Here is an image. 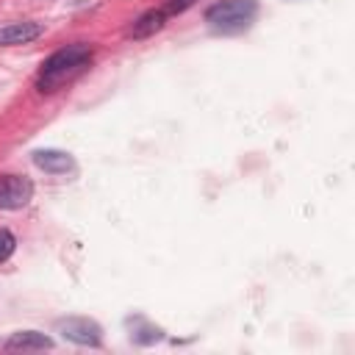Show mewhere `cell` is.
Here are the masks:
<instances>
[{"label":"cell","mask_w":355,"mask_h":355,"mask_svg":"<svg viewBox=\"0 0 355 355\" xmlns=\"http://www.w3.org/2000/svg\"><path fill=\"white\" fill-rule=\"evenodd\" d=\"M92 55H94V50L86 42H75V44H67V47L55 50L42 64V72L36 78L39 92H55L58 86H64L67 80H72L78 72L86 69V64L92 61Z\"/></svg>","instance_id":"6da1fadb"},{"label":"cell","mask_w":355,"mask_h":355,"mask_svg":"<svg viewBox=\"0 0 355 355\" xmlns=\"http://www.w3.org/2000/svg\"><path fill=\"white\" fill-rule=\"evenodd\" d=\"M255 14H258V3L255 0H219V3L205 8V22L214 31L239 33V31L252 25Z\"/></svg>","instance_id":"7a4b0ae2"},{"label":"cell","mask_w":355,"mask_h":355,"mask_svg":"<svg viewBox=\"0 0 355 355\" xmlns=\"http://www.w3.org/2000/svg\"><path fill=\"white\" fill-rule=\"evenodd\" d=\"M58 333L72 341V344H80V347H100L103 341V330L94 319H86V316H69V319H61L58 322Z\"/></svg>","instance_id":"3957f363"},{"label":"cell","mask_w":355,"mask_h":355,"mask_svg":"<svg viewBox=\"0 0 355 355\" xmlns=\"http://www.w3.org/2000/svg\"><path fill=\"white\" fill-rule=\"evenodd\" d=\"M33 197V183L25 175H3L0 178V208L17 211L25 208Z\"/></svg>","instance_id":"277c9868"},{"label":"cell","mask_w":355,"mask_h":355,"mask_svg":"<svg viewBox=\"0 0 355 355\" xmlns=\"http://www.w3.org/2000/svg\"><path fill=\"white\" fill-rule=\"evenodd\" d=\"M44 33V28L39 22H11L6 28H0V47H14V44H28L33 39H39Z\"/></svg>","instance_id":"5b68a950"},{"label":"cell","mask_w":355,"mask_h":355,"mask_svg":"<svg viewBox=\"0 0 355 355\" xmlns=\"http://www.w3.org/2000/svg\"><path fill=\"white\" fill-rule=\"evenodd\" d=\"M164 25H166V11L164 8H150V11H144V14H139L133 19V25L128 28V36L130 39H150Z\"/></svg>","instance_id":"8992f818"},{"label":"cell","mask_w":355,"mask_h":355,"mask_svg":"<svg viewBox=\"0 0 355 355\" xmlns=\"http://www.w3.org/2000/svg\"><path fill=\"white\" fill-rule=\"evenodd\" d=\"M33 164L44 172H53V175H64L69 169H75V158L64 150H36L33 153Z\"/></svg>","instance_id":"52a82bcc"},{"label":"cell","mask_w":355,"mask_h":355,"mask_svg":"<svg viewBox=\"0 0 355 355\" xmlns=\"http://www.w3.org/2000/svg\"><path fill=\"white\" fill-rule=\"evenodd\" d=\"M53 338L39 330H19L6 341V349H50Z\"/></svg>","instance_id":"ba28073f"},{"label":"cell","mask_w":355,"mask_h":355,"mask_svg":"<svg viewBox=\"0 0 355 355\" xmlns=\"http://www.w3.org/2000/svg\"><path fill=\"white\" fill-rule=\"evenodd\" d=\"M14 250H17V239H14V233L6 230V227H0V263L8 261V258L14 255Z\"/></svg>","instance_id":"9c48e42d"},{"label":"cell","mask_w":355,"mask_h":355,"mask_svg":"<svg viewBox=\"0 0 355 355\" xmlns=\"http://www.w3.org/2000/svg\"><path fill=\"white\" fill-rule=\"evenodd\" d=\"M191 3H194V0H169V11H172V14H175V11H186Z\"/></svg>","instance_id":"30bf717a"}]
</instances>
